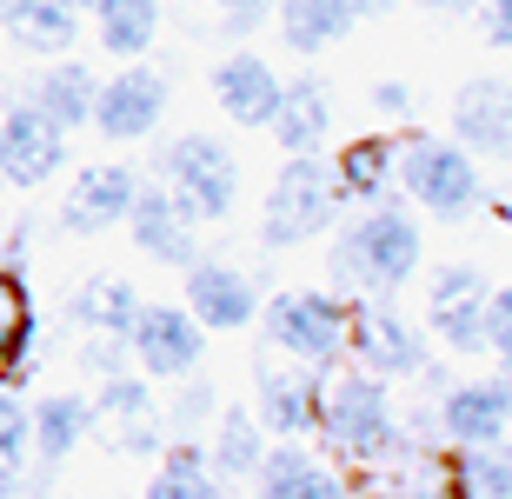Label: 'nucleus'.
Instances as JSON below:
<instances>
[{
    "mask_svg": "<svg viewBox=\"0 0 512 499\" xmlns=\"http://www.w3.org/2000/svg\"><path fill=\"white\" fill-rule=\"evenodd\" d=\"M313 433L346 466H380L406 446L399 440V420H393V400H386V380H373L366 366H333L320 380V420H313Z\"/></svg>",
    "mask_w": 512,
    "mask_h": 499,
    "instance_id": "1",
    "label": "nucleus"
},
{
    "mask_svg": "<svg viewBox=\"0 0 512 499\" xmlns=\"http://www.w3.org/2000/svg\"><path fill=\"white\" fill-rule=\"evenodd\" d=\"M419 253H426V240H419L413 213L406 207H373L340 233L333 273H340V280H360V287H373V293H393L419 273Z\"/></svg>",
    "mask_w": 512,
    "mask_h": 499,
    "instance_id": "2",
    "label": "nucleus"
},
{
    "mask_svg": "<svg viewBox=\"0 0 512 499\" xmlns=\"http://www.w3.org/2000/svg\"><path fill=\"white\" fill-rule=\"evenodd\" d=\"M266 340L286 366H306V373H333L346 360V340H353V307L333 300V293L293 287L280 300H266Z\"/></svg>",
    "mask_w": 512,
    "mask_h": 499,
    "instance_id": "3",
    "label": "nucleus"
},
{
    "mask_svg": "<svg viewBox=\"0 0 512 499\" xmlns=\"http://www.w3.org/2000/svg\"><path fill=\"white\" fill-rule=\"evenodd\" d=\"M160 180H167L173 207L187 213L193 227L233 213V200H240V160L227 154V140H213V134H180L173 140L167 154H160Z\"/></svg>",
    "mask_w": 512,
    "mask_h": 499,
    "instance_id": "4",
    "label": "nucleus"
},
{
    "mask_svg": "<svg viewBox=\"0 0 512 499\" xmlns=\"http://www.w3.org/2000/svg\"><path fill=\"white\" fill-rule=\"evenodd\" d=\"M340 213V187H333V167H320L313 154H286L280 180L266 187V213H260V240L266 247H300L313 233L333 227Z\"/></svg>",
    "mask_w": 512,
    "mask_h": 499,
    "instance_id": "5",
    "label": "nucleus"
},
{
    "mask_svg": "<svg viewBox=\"0 0 512 499\" xmlns=\"http://www.w3.org/2000/svg\"><path fill=\"white\" fill-rule=\"evenodd\" d=\"M393 180L406 187L419 213H439V220H459V213L479 207V167L459 140H406L393 160Z\"/></svg>",
    "mask_w": 512,
    "mask_h": 499,
    "instance_id": "6",
    "label": "nucleus"
},
{
    "mask_svg": "<svg viewBox=\"0 0 512 499\" xmlns=\"http://www.w3.org/2000/svg\"><path fill=\"white\" fill-rule=\"evenodd\" d=\"M207 353V327L187 307H140L127 327V360H140V373L153 380H187Z\"/></svg>",
    "mask_w": 512,
    "mask_h": 499,
    "instance_id": "7",
    "label": "nucleus"
},
{
    "mask_svg": "<svg viewBox=\"0 0 512 499\" xmlns=\"http://www.w3.org/2000/svg\"><path fill=\"white\" fill-rule=\"evenodd\" d=\"M512 433V400H506V373L499 380H466L439 393V440L466 453V446H493Z\"/></svg>",
    "mask_w": 512,
    "mask_h": 499,
    "instance_id": "8",
    "label": "nucleus"
},
{
    "mask_svg": "<svg viewBox=\"0 0 512 499\" xmlns=\"http://www.w3.org/2000/svg\"><path fill=\"white\" fill-rule=\"evenodd\" d=\"M160 114H167V80L153 74L147 60H133L127 74L100 80L94 94V127L107 140H147L153 127H160Z\"/></svg>",
    "mask_w": 512,
    "mask_h": 499,
    "instance_id": "9",
    "label": "nucleus"
},
{
    "mask_svg": "<svg viewBox=\"0 0 512 499\" xmlns=\"http://www.w3.org/2000/svg\"><path fill=\"white\" fill-rule=\"evenodd\" d=\"M486 280L473 267H439L433 287H426V313H433V333L453 353H486Z\"/></svg>",
    "mask_w": 512,
    "mask_h": 499,
    "instance_id": "10",
    "label": "nucleus"
},
{
    "mask_svg": "<svg viewBox=\"0 0 512 499\" xmlns=\"http://www.w3.org/2000/svg\"><path fill=\"white\" fill-rule=\"evenodd\" d=\"M60 167H67V134H60L54 120H40L27 100L7 107V120H0V180L40 187V180H54Z\"/></svg>",
    "mask_w": 512,
    "mask_h": 499,
    "instance_id": "11",
    "label": "nucleus"
},
{
    "mask_svg": "<svg viewBox=\"0 0 512 499\" xmlns=\"http://www.w3.org/2000/svg\"><path fill=\"white\" fill-rule=\"evenodd\" d=\"M187 313L207 333H240L260 313V293L240 267H220V260H193L187 267Z\"/></svg>",
    "mask_w": 512,
    "mask_h": 499,
    "instance_id": "12",
    "label": "nucleus"
},
{
    "mask_svg": "<svg viewBox=\"0 0 512 499\" xmlns=\"http://www.w3.org/2000/svg\"><path fill=\"white\" fill-rule=\"evenodd\" d=\"M140 173L133 167H87L60 200V227L67 233H100V227H127Z\"/></svg>",
    "mask_w": 512,
    "mask_h": 499,
    "instance_id": "13",
    "label": "nucleus"
},
{
    "mask_svg": "<svg viewBox=\"0 0 512 499\" xmlns=\"http://www.w3.org/2000/svg\"><path fill=\"white\" fill-rule=\"evenodd\" d=\"M353 353H360V366L373 373V380H413V373H426V353H419V333L399 320V313L386 307H353Z\"/></svg>",
    "mask_w": 512,
    "mask_h": 499,
    "instance_id": "14",
    "label": "nucleus"
},
{
    "mask_svg": "<svg viewBox=\"0 0 512 499\" xmlns=\"http://www.w3.org/2000/svg\"><path fill=\"white\" fill-rule=\"evenodd\" d=\"M453 134L466 154H512V87L479 74L453 100Z\"/></svg>",
    "mask_w": 512,
    "mask_h": 499,
    "instance_id": "15",
    "label": "nucleus"
},
{
    "mask_svg": "<svg viewBox=\"0 0 512 499\" xmlns=\"http://www.w3.org/2000/svg\"><path fill=\"white\" fill-rule=\"evenodd\" d=\"M280 87L286 80L273 74L260 54H227L213 67V100H220V114H227L233 127H266L273 107H280Z\"/></svg>",
    "mask_w": 512,
    "mask_h": 499,
    "instance_id": "16",
    "label": "nucleus"
},
{
    "mask_svg": "<svg viewBox=\"0 0 512 499\" xmlns=\"http://www.w3.org/2000/svg\"><path fill=\"white\" fill-rule=\"evenodd\" d=\"M127 233H133V247L147 253V260H160V267H193V220L173 207L167 187H140L133 193Z\"/></svg>",
    "mask_w": 512,
    "mask_h": 499,
    "instance_id": "17",
    "label": "nucleus"
},
{
    "mask_svg": "<svg viewBox=\"0 0 512 499\" xmlns=\"http://www.w3.org/2000/svg\"><path fill=\"white\" fill-rule=\"evenodd\" d=\"M320 420V380L306 366H260V426L280 440H300Z\"/></svg>",
    "mask_w": 512,
    "mask_h": 499,
    "instance_id": "18",
    "label": "nucleus"
},
{
    "mask_svg": "<svg viewBox=\"0 0 512 499\" xmlns=\"http://www.w3.org/2000/svg\"><path fill=\"white\" fill-rule=\"evenodd\" d=\"M253 480H260V499H353V486L326 460H313L306 446H266Z\"/></svg>",
    "mask_w": 512,
    "mask_h": 499,
    "instance_id": "19",
    "label": "nucleus"
},
{
    "mask_svg": "<svg viewBox=\"0 0 512 499\" xmlns=\"http://www.w3.org/2000/svg\"><path fill=\"white\" fill-rule=\"evenodd\" d=\"M266 127L286 154H320L326 127H333V100H326L320 80H293V87H280V107H273Z\"/></svg>",
    "mask_w": 512,
    "mask_h": 499,
    "instance_id": "20",
    "label": "nucleus"
},
{
    "mask_svg": "<svg viewBox=\"0 0 512 499\" xmlns=\"http://www.w3.org/2000/svg\"><path fill=\"white\" fill-rule=\"evenodd\" d=\"M94 94H100V80L87 74L80 60H60V67H47V74L34 80V100H27V107L67 134V127H87V120H94Z\"/></svg>",
    "mask_w": 512,
    "mask_h": 499,
    "instance_id": "21",
    "label": "nucleus"
},
{
    "mask_svg": "<svg viewBox=\"0 0 512 499\" xmlns=\"http://www.w3.org/2000/svg\"><path fill=\"white\" fill-rule=\"evenodd\" d=\"M360 7L353 0H280V34L293 54H326L333 40L353 34Z\"/></svg>",
    "mask_w": 512,
    "mask_h": 499,
    "instance_id": "22",
    "label": "nucleus"
},
{
    "mask_svg": "<svg viewBox=\"0 0 512 499\" xmlns=\"http://www.w3.org/2000/svg\"><path fill=\"white\" fill-rule=\"evenodd\" d=\"M393 160H399L393 134L346 140L340 160H333V187H340V200H380V193L393 187Z\"/></svg>",
    "mask_w": 512,
    "mask_h": 499,
    "instance_id": "23",
    "label": "nucleus"
},
{
    "mask_svg": "<svg viewBox=\"0 0 512 499\" xmlns=\"http://www.w3.org/2000/svg\"><path fill=\"white\" fill-rule=\"evenodd\" d=\"M27 433H34V453L54 466V460H67L74 446H87V433H94V406L80 400V393H47V400L27 413Z\"/></svg>",
    "mask_w": 512,
    "mask_h": 499,
    "instance_id": "24",
    "label": "nucleus"
},
{
    "mask_svg": "<svg viewBox=\"0 0 512 499\" xmlns=\"http://www.w3.org/2000/svg\"><path fill=\"white\" fill-rule=\"evenodd\" d=\"M94 34L107 54L140 60L160 34V0H94Z\"/></svg>",
    "mask_w": 512,
    "mask_h": 499,
    "instance_id": "25",
    "label": "nucleus"
},
{
    "mask_svg": "<svg viewBox=\"0 0 512 499\" xmlns=\"http://www.w3.org/2000/svg\"><path fill=\"white\" fill-rule=\"evenodd\" d=\"M446 486L453 499H512V446L493 440V446H466L446 460Z\"/></svg>",
    "mask_w": 512,
    "mask_h": 499,
    "instance_id": "26",
    "label": "nucleus"
},
{
    "mask_svg": "<svg viewBox=\"0 0 512 499\" xmlns=\"http://www.w3.org/2000/svg\"><path fill=\"white\" fill-rule=\"evenodd\" d=\"M360 499H453V486H446V466L439 460H419V453L399 446L393 460L373 466V480H366Z\"/></svg>",
    "mask_w": 512,
    "mask_h": 499,
    "instance_id": "27",
    "label": "nucleus"
},
{
    "mask_svg": "<svg viewBox=\"0 0 512 499\" xmlns=\"http://www.w3.org/2000/svg\"><path fill=\"white\" fill-rule=\"evenodd\" d=\"M140 499H220V473L207 466V446L173 440L167 460H160V473L147 480V493H140Z\"/></svg>",
    "mask_w": 512,
    "mask_h": 499,
    "instance_id": "28",
    "label": "nucleus"
},
{
    "mask_svg": "<svg viewBox=\"0 0 512 499\" xmlns=\"http://www.w3.org/2000/svg\"><path fill=\"white\" fill-rule=\"evenodd\" d=\"M133 313H140V293L127 287V280H94L87 293H74V307H67V320L87 333H107V340H127Z\"/></svg>",
    "mask_w": 512,
    "mask_h": 499,
    "instance_id": "29",
    "label": "nucleus"
},
{
    "mask_svg": "<svg viewBox=\"0 0 512 499\" xmlns=\"http://www.w3.org/2000/svg\"><path fill=\"white\" fill-rule=\"evenodd\" d=\"M14 27L20 47H34V54H67L80 34V0H34L20 20H7Z\"/></svg>",
    "mask_w": 512,
    "mask_h": 499,
    "instance_id": "30",
    "label": "nucleus"
},
{
    "mask_svg": "<svg viewBox=\"0 0 512 499\" xmlns=\"http://www.w3.org/2000/svg\"><path fill=\"white\" fill-rule=\"evenodd\" d=\"M266 426L247 420V413H220V426H213V446H207V466L213 473H260L266 460Z\"/></svg>",
    "mask_w": 512,
    "mask_h": 499,
    "instance_id": "31",
    "label": "nucleus"
},
{
    "mask_svg": "<svg viewBox=\"0 0 512 499\" xmlns=\"http://www.w3.org/2000/svg\"><path fill=\"white\" fill-rule=\"evenodd\" d=\"M27 327H34V307H27L14 273H0V373L27 353Z\"/></svg>",
    "mask_w": 512,
    "mask_h": 499,
    "instance_id": "32",
    "label": "nucleus"
},
{
    "mask_svg": "<svg viewBox=\"0 0 512 499\" xmlns=\"http://www.w3.org/2000/svg\"><path fill=\"white\" fill-rule=\"evenodd\" d=\"M27 446H34V433H27V406L0 386V460L20 466V460H27Z\"/></svg>",
    "mask_w": 512,
    "mask_h": 499,
    "instance_id": "33",
    "label": "nucleus"
},
{
    "mask_svg": "<svg viewBox=\"0 0 512 499\" xmlns=\"http://www.w3.org/2000/svg\"><path fill=\"white\" fill-rule=\"evenodd\" d=\"M486 353L512 373V287H499L493 300H486Z\"/></svg>",
    "mask_w": 512,
    "mask_h": 499,
    "instance_id": "34",
    "label": "nucleus"
},
{
    "mask_svg": "<svg viewBox=\"0 0 512 499\" xmlns=\"http://www.w3.org/2000/svg\"><path fill=\"white\" fill-rule=\"evenodd\" d=\"M207 413H213V386H200V380H193L187 393H180V406H173V426H200Z\"/></svg>",
    "mask_w": 512,
    "mask_h": 499,
    "instance_id": "35",
    "label": "nucleus"
},
{
    "mask_svg": "<svg viewBox=\"0 0 512 499\" xmlns=\"http://www.w3.org/2000/svg\"><path fill=\"white\" fill-rule=\"evenodd\" d=\"M373 107H380L386 120H399V114H413V94H406L399 80H380V87H373Z\"/></svg>",
    "mask_w": 512,
    "mask_h": 499,
    "instance_id": "36",
    "label": "nucleus"
},
{
    "mask_svg": "<svg viewBox=\"0 0 512 499\" xmlns=\"http://www.w3.org/2000/svg\"><path fill=\"white\" fill-rule=\"evenodd\" d=\"M486 40L512 47V0H486Z\"/></svg>",
    "mask_w": 512,
    "mask_h": 499,
    "instance_id": "37",
    "label": "nucleus"
},
{
    "mask_svg": "<svg viewBox=\"0 0 512 499\" xmlns=\"http://www.w3.org/2000/svg\"><path fill=\"white\" fill-rule=\"evenodd\" d=\"M220 7H227V14H233V20H227V27H247V20H253V14H260L266 0H220Z\"/></svg>",
    "mask_w": 512,
    "mask_h": 499,
    "instance_id": "38",
    "label": "nucleus"
},
{
    "mask_svg": "<svg viewBox=\"0 0 512 499\" xmlns=\"http://www.w3.org/2000/svg\"><path fill=\"white\" fill-rule=\"evenodd\" d=\"M14 486H20V466L0 460V499H14Z\"/></svg>",
    "mask_w": 512,
    "mask_h": 499,
    "instance_id": "39",
    "label": "nucleus"
},
{
    "mask_svg": "<svg viewBox=\"0 0 512 499\" xmlns=\"http://www.w3.org/2000/svg\"><path fill=\"white\" fill-rule=\"evenodd\" d=\"M7 260H14V240H7V227H0V273H7Z\"/></svg>",
    "mask_w": 512,
    "mask_h": 499,
    "instance_id": "40",
    "label": "nucleus"
},
{
    "mask_svg": "<svg viewBox=\"0 0 512 499\" xmlns=\"http://www.w3.org/2000/svg\"><path fill=\"white\" fill-rule=\"evenodd\" d=\"M506 400H512V373H506Z\"/></svg>",
    "mask_w": 512,
    "mask_h": 499,
    "instance_id": "41",
    "label": "nucleus"
},
{
    "mask_svg": "<svg viewBox=\"0 0 512 499\" xmlns=\"http://www.w3.org/2000/svg\"><path fill=\"white\" fill-rule=\"evenodd\" d=\"M87 7H94V0H87Z\"/></svg>",
    "mask_w": 512,
    "mask_h": 499,
    "instance_id": "42",
    "label": "nucleus"
}]
</instances>
